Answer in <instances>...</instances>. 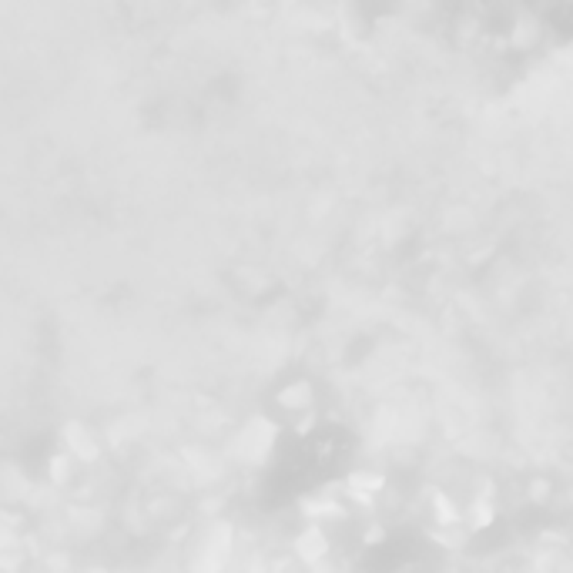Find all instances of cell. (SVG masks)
<instances>
[{"label":"cell","mask_w":573,"mask_h":573,"mask_svg":"<svg viewBox=\"0 0 573 573\" xmlns=\"http://www.w3.org/2000/svg\"><path fill=\"white\" fill-rule=\"evenodd\" d=\"M553 493H557V483H553L547 473H533L527 476V483H523V503L537 506V510H547L553 503Z\"/></svg>","instance_id":"obj_4"},{"label":"cell","mask_w":573,"mask_h":573,"mask_svg":"<svg viewBox=\"0 0 573 573\" xmlns=\"http://www.w3.org/2000/svg\"><path fill=\"white\" fill-rule=\"evenodd\" d=\"M423 510L433 530H463V503L443 486H429Z\"/></svg>","instance_id":"obj_3"},{"label":"cell","mask_w":573,"mask_h":573,"mask_svg":"<svg viewBox=\"0 0 573 573\" xmlns=\"http://www.w3.org/2000/svg\"><path fill=\"white\" fill-rule=\"evenodd\" d=\"M332 553H336V540H332V530H326V527L305 523V527H299V533L292 537L295 563H302V567H309V570H329Z\"/></svg>","instance_id":"obj_1"},{"label":"cell","mask_w":573,"mask_h":573,"mask_svg":"<svg viewBox=\"0 0 573 573\" xmlns=\"http://www.w3.org/2000/svg\"><path fill=\"white\" fill-rule=\"evenodd\" d=\"M275 409L289 419V423H295L299 416H309L319 409V393H315V382L305 379V376H295L289 382H282L279 389H275L272 396Z\"/></svg>","instance_id":"obj_2"}]
</instances>
